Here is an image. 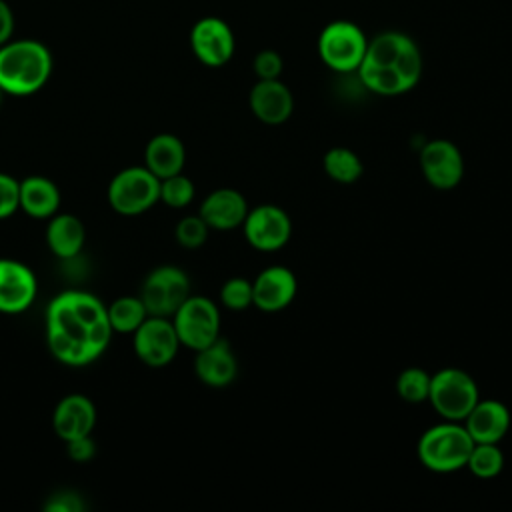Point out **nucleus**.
Returning a JSON list of instances; mask_svg holds the SVG:
<instances>
[{
	"mask_svg": "<svg viewBox=\"0 0 512 512\" xmlns=\"http://www.w3.org/2000/svg\"><path fill=\"white\" fill-rule=\"evenodd\" d=\"M252 114L270 126H278L292 116L294 98L290 88L276 80H258L248 96Z\"/></svg>",
	"mask_w": 512,
	"mask_h": 512,
	"instance_id": "nucleus-17",
	"label": "nucleus"
},
{
	"mask_svg": "<svg viewBox=\"0 0 512 512\" xmlns=\"http://www.w3.org/2000/svg\"><path fill=\"white\" fill-rule=\"evenodd\" d=\"M220 302L228 310H246L252 306V282L242 276L228 278L220 288Z\"/></svg>",
	"mask_w": 512,
	"mask_h": 512,
	"instance_id": "nucleus-29",
	"label": "nucleus"
},
{
	"mask_svg": "<svg viewBox=\"0 0 512 512\" xmlns=\"http://www.w3.org/2000/svg\"><path fill=\"white\" fill-rule=\"evenodd\" d=\"M52 66V54L40 40H8L0 46V88L4 94L30 96L46 86Z\"/></svg>",
	"mask_w": 512,
	"mask_h": 512,
	"instance_id": "nucleus-3",
	"label": "nucleus"
},
{
	"mask_svg": "<svg viewBox=\"0 0 512 512\" xmlns=\"http://www.w3.org/2000/svg\"><path fill=\"white\" fill-rule=\"evenodd\" d=\"M368 38L360 26L348 20H336L324 26L318 36L320 60L334 72H356L364 60Z\"/></svg>",
	"mask_w": 512,
	"mask_h": 512,
	"instance_id": "nucleus-6",
	"label": "nucleus"
},
{
	"mask_svg": "<svg viewBox=\"0 0 512 512\" xmlns=\"http://www.w3.org/2000/svg\"><path fill=\"white\" fill-rule=\"evenodd\" d=\"M186 162V150L178 136L174 134H156L150 138L144 150V166L156 178H168L180 174Z\"/></svg>",
	"mask_w": 512,
	"mask_h": 512,
	"instance_id": "nucleus-21",
	"label": "nucleus"
},
{
	"mask_svg": "<svg viewBox=\"0 0 512 512\" xmlns=\"http://www.w3.org/2000/svg\"><path fill=\"white\" fill-rule=\"evenodd\" d=\"M356 74L366 90L378 96H398L418 84L422 54L410 36L394 30L380 32L368 40Z\"/></svg>",
	"mask_w": 512,
	"mask_h": 512,
	"instance_id": "nucleus-2",
	"label": "nucleus"
},
{
	"mask_svg": "<svg viewBox=\"0 0 512 512\" xmlns=\"http://www.w3.org/2000/svg\"><path fill=\"white\" fill-rule=\"evenodd\" d=\"M208 224L202 220L200 214L196 216H184L178 224H176V230H174V236H176V242L188 250H194V248H200L206 238H208Z\"/></svg>",
	"mask_w": 512,
	"mask_h": 512,
	"instance_id": "nucleus-30",
	"label": "nucleus"
},
{
	"mask_svg": "<svg viewBox=\"0 0 512 512\" xmlns=\"http://www.w3.org/2000/svg\"><path fill=\"white\" fill-rule=\"evenodd\" d=\"M248 202L242 192L234 188L212 190L200 204V216L212 230H234L242 226L248 214Z\"/></svg>",
	"mask_w": 512,
	"mask_h": 512,
	"instance_id": "nucleus-19",
	"label": "nucleus"
},
{
	"mask_svg": "<svg viewBox=\"0 0 512 512\" xmlns=\"http://www.w3.org/2000/svg\"><path fill=\"white\" fill-rule=\"evenodd\" d=\"M322 166L326 176L340 184H354L356 180H360L364 172V164L360 156L354 150L344 146L330 148L322 158Z\"/></svg>",
	"mask_w": 512,
	"mask_h": 512,
	"instance_id": "nucleus-24",
	"label": "nucleus"
},
{
	"mask_svg": "<svg viewBox=\"0 0 512 512\" xmlns=\"http://www.w3.org/2000/svg\"><path fill=\"white\" fill-rule=\"evenodd\" d=\"M472 448L474 440L464 424L444 420L424 430L416 444V454L424 468L438 474H448L466 468Z\"/></svg>",
	"mask_w": 512,
	"mask_h": 512,
	"instance_id": "nucleus-4",
	"label": "nucleus"
},
{
	"mask_svg": "<svg viewBox=\"0 0 512 512\" xmlns=\"http://www.w3.org/2000/svg\"><path fill=\"white\" fill-rule=\"evenodd\" d=\"M108 308V322L112 332L120 334H134L136 328L148 318L146 306L140 296H122L116 298Z\"/></svg>",
	"mask_w": 512,
	"mask_h": 512,
	"instance_id": "nucleus-25",
	"label": "nucleus"
},
{
	"mask_svg": "<svg viewBox=\"0 0 512 512\" xmlns=\"http://www.w3.org/2000/svg\"><path fill=\"white\" fill-rule=\"evenodd\" d=\"M420 170L432 188L452 190L464 176L462 152L450 140H430L420 150Z\"/></svg>",
	"mask_w": 512,
	"mask_h": 512,
	"instance_id": "nucleus-12",
	"label": "nucleus"
},
{
	"mask_svg": "<svg viewBox=\"0 0 512 512\" xmlns=\"http://www.w3.org/2000/svg\"><path fill=\"white\" fill-rule=\"evenodd\" d=\"M2 94H4V92H2V88H0V104H2Z\"/></svg>",
	"mask_w": 512,
	"mask_h": 512,
	"instance_id": "nucleus-36",
	"label": "nucleus"
},
{
	"mask_svg": "<svg viewBox=\"0 0 512 512\" xmlns=\"http://www.w3.org/2000/svg\"><path fill=\"white\" fill-rule=\"evenodd\" d=\"M20 180L0 172V220L12 216L18 210Z\"/></svg>",
	"mask_w": 512,
	"mask_h": 512,
	"instance_id": "nucleus-31",
	"label": "nucleus"
},
{
	"mask_svg": "<svg viewBox=\"0 0 512 512\" xmlns=\"http://www.w3.org/2000/svg\"><path fill=\"white\" fill-rule=\"evenodd\" d=\"M466 468L482 480H490L498 476L504 468V452L498 448V444H474Z\"/></svg>",
	"mask_w": 512,
	"mask_h": 512,
	"instance_id": "nucleus-26",
	"label": "nucleus"
},
{
	"mask_svg": "<svg viewBox=\"0 0 512 512\" xmlns=\"http://www.w3.org/2000/svg\"><path fill=\"white\" fill-rule=\"evenodd\" d=\"M242 230L252 248L260 252H276L288 244L292 222L284 208L276 204H260L248 210Z\"/></svg>",
	"mask_w": 512,
	"mask_h": 512,
	"instance_id": "nucleus-10",
	"label": "nucleus"
},
{
	"mask_svg": "<svg viewBox=\"0 0 512 512\" xmlns=\"http://www.w3.org/2000/svg\"><path fill=\"white\" fill-rule=\"evenodd\" d=\"M66 452L74 462H88L96 454V444L92 436H80L66 442Z\"/></svg>",
	"mask_w": 512,
	"mask_h": 512,
	"instance_id": "nucleus-34",
	"label": "nucleus"
},
{
	"mask_svg": "<svg viewBox=\"0 0 512 512\" xmlns=\"http://www.w3.org/2000/svg\"><path fill=\"white\" fill-rule=\"evenodd\" d=\"M430 378L432 376L418 366L406 368L400 372V376L396 380V392L408 404H422L428 400Z\"/></svg>",
	"mask_w": 512,
	"mask_h": 512,
	"instance_id": "nucleus-27",
	"label": "nucleus"
},
{
	"mask_svg": "<svg viewBox=\"0 0 512 512\" xmlns=\"http://www.w3.org/2000/svg\"><path fill=\"white\" fill-rule=\"evenodd\" d=\"M180 346L172 320L164 316H148L134 332V352L150 368L170 364Z\"/></svg>",
	"mask_w": 512,
	"mask_h": 512,
	"instance_id": "nucleus-11",
	"label": "nucleus"
},
{
	"mask_svg": "<svg viewBox=\"0 0 512 512\" xmlns=\"http://www.w3.org/2000/svg\"><path fill=\"white\" fill-rule=\"evenodd\" d=\"M298 280L286 266H268L252 280V306L262 312H280L292 304Z\"/></svg>",
	"mask_w": 512,
	"mask_h": 512,
	"instance_id": "nucleus-15",
	"label": "nucleus"
},
{
	"mask_svg": "<svg viewBox=\"0 0 512 512\" xmlns=\"http://www.w3.org/2000/svg\"><path fill=\"white\" fill-rule=\"evenodd\" d=\"M160 200V178L146 166L120 170L108 184V204L122 216H138Z\"/></svg>",
	"mask_w": 512,
	"mask_h": 512,
	"instance_id": "nucleus-7",
	"label": "nucleus"
},
{
	"mask_svg": "<svg viewBox=\"0 0 512 512\" xmlns=\"http://www.w3.org/2000/svg\"><path fill=\"white\" fill-rule=\"evenodd\" d=\"M60 208L58 186L44 176H28L20 180L18 210L32 218H52Z\"/></svg>",
	"mask_w": 512,
	"mask_h": 512,
	"instance_id": "nucleus-22",
	"label": "nucleus"
},
{
	"mask_svg": "<svg viewBox=\"0 0 512 512\" xmlns=\"http://www.w3.org/2000/svg\"><path fill=\"white\" fill-rule=\"evenodd\" d=\"M190 296V278L178 266H158L142 282L140 300L148 316L172 318Z\"/></svg>",
	"mask_w": 512,
	"mask_h": 512,
	"instance_id": "nucleus-9",
	"label": "nucleus"
},
{
	"mask_svg": "<svg viewBox=\"0 0 512 512\" xmlns=\"http://www.w3.org/2000/svg\"><path fill=\"white\" fill-rule=\"evenodd\" d=\"M178 340L190 350H200L220 336V310L206 296H188L172 316Z\"/></svg>",
	"mask_w": 512,
	"mask_h": 512,
	"instance_id": "nucleus-8",
	"label": "nucleus"
},
{
	"mask_svg": "<svg viewBox=\"0 0 512 512\" xmlns=\"http://www.w3.org/2000/svg\"><path fill=\"white\" fill-rule=\"evenodd\" d=\"M44 510H48V512H80V510H84V502L78 492L60 490L46 500Z\"/></svg>",
	"mask_w": 512,
	"mask_h": 512,
	"instance_id": "nucleus-33",
	"label": "nucleus"
},
{
	"mask_svg": "<svg viewBox=\"0 0 512 512\" xmlns=\"http://www.w3.org/2000/svg\"><path fill=\"white\" fill-rule=\"evenodd\" d=\"M86 240V230L74 214H54L46 226V244L58 258H74Z\"/></svg>",
	"mask_w": 512,
	"mask_h": 512,
	"instance_id": "nucleus-23",
	"label": "nucleus"
},
{
	"mask_svg": "<svg viewBox=\"0 0 512 512\" xmlns=\"http://www.w3.org/2000/svg\"><path fill=\"white\" fill-rule=\"evenodd\" d=\"M52 426L56 436L64 442L92 434L96 426V408L92 400L84 394L64 396L54 408Z\"/></svg>",
	"mask_w": 512,
	"mask_h": 512,
	"instance_id": "nucleus-18",
	"label": "nucleus"
},
{
	"mask_svg": "<svg viewBox=\"0 0 512 512\" xmlns=\"http://www.w3.org/2000/svg\"><path fill=\"white\" fill-rule=\"evenodd\" d=\"M38 282L32 268L26 264L0 258V312L20 314L36 300Z\"/></svg>",
	"mask_w": 512,
	"mask_h": 512,
	"instance_id": "nucleus-14",
	"label": "nucleus"
},
{
	"mask_svg": "<svg viewBox=\"0 0 512 512\" xmlns=\"http://www.w3.org/2000/svg\"><path fill=\"white\" fill-rule=\"evenodd\" d=\"M194 192V182L182 172L160 180V200L170 208L188 206L194 200Z\"/></svg>",
	"mask_w": 512,
	"mask_h": 512,
	"instance_id": "nucleus-28",
	"label": "nucleus"
},
{
	"mask_svg": "<svg viewBox=\"0 0 512 512\" xmlns=\"http://www.w3.org/2000/svg\"><path fill=\"white\" fill-rule=\"evenodd\" d=\"M14 32V12L6 0H0V46L12 40Z\"/></svg>",
	"mask_w": 512,
	"mask_h": 512,
	"instance_id": "nucleus-35",
	"label": "nucleus"
},
{
	"mask_svg": "<svg viewBox=\"0 0 512 512\" xmlns=\"http://www.w3.org/2000/svg\"><path fill=\"white\" fill-rule=\"evenodd\" d=\"M284 68L282 56L276 50H262L254 58V72L258 80H276Z\"/></svg>",
	"mask_w": 512,
	"mask_h": 512,
	"instance_id": "nucleus-32",
	"label": "nucleus"
},
{
	"mask_svg": "<svg viewBox=\"0 0 512 512\" xmlns=\"http://www.w3.org/2000/svg\"><path fill=\"white\" fill-rule=\"evenodd\" d=\"M194 372L210 388H226L238 376V360L228 340L216 338L212 344L196 350Z\"/></svg>",
	"mask_w": 512,
	"mask_h": 512,
	"instance_id": "nucleus-16",
	"label": "nucleus"
},
{
	"mask_svg": "<svg viewBox=\"0 0 512 512\" xmlns=\"http://www.w3.org/2000/svg\"><path fill=\"white\" fill-rule=\"evenodd\" d=\"M190 48L204 66H224L234 56V32L222 18H200L190 30Z\"/></svg>",
	"mask_w": 512,
	"mask_h": 512,
	"instance_id": "nucleus-13",
	"label": "nucleus"
},
{
	"mask_svg": "<svg viewBox=\"0 0 512 512\" xmlns=\"http://www.w3.org/2000/svg\"><path fill=\"white\" fill-rule=\"evenodd\" d=\"M110 338L108 308L94 294L68 290L48 304L46 342L60 362L86 366L108 348Z\"/></svg>",
	"mask_w": 512,
	"mask_h": 512,
	"instance_id": "nucleus-1",
	"label": "nucleus"
},
{
	"mask_svg": "<svg viewBox=\"0 0 512 512\" xmlns=\"http://www.w3.org/2000/svg\"><path fill=\"white\" fill-rule=\"evenodd\" d=\"M480 400L476 380L462 368H442L430 378L428 402L444 418L462 422Z\"/></svg>",
	"mask_w": 512,
	"mask_h": 512,
	"instance_id": "nucleus-5",
	"label": "nucleus"
},
{
	"mask_svg": "<svg viewBox=\"0 0 512 512\" xmlns=\"http://www.w3.org/2000/svg\"><path fill=\"white\" fill-rule=\"evenodd\" d=\"M462 424L474 444H498L510 430V410L500 400H478Z\"/></svg>",
	"mask_w": 512,
	"mask_h": 512,
	"instance_id": "nucleus-20",
	"label": "nucleus"
}]
</instances>
